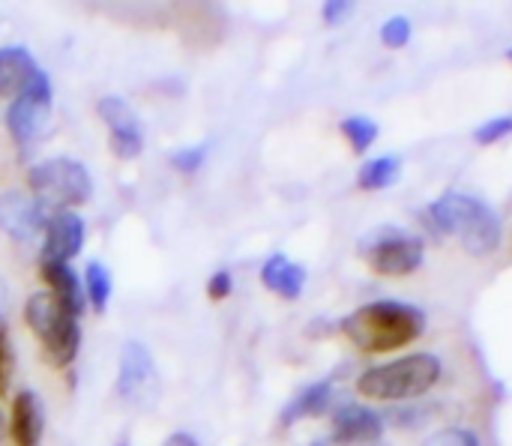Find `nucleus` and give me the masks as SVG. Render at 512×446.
<instances>
[{
  "label": "nucleus",
  "mask_w": 512,
  "mask_h": 446,
  "mask_svg": "<svg viewBox=\"0 0 512 446\" xmlns=\"http://www.w3.org/2000/svg\"><path fill=\"white\" fill-rule=\"evenodd\" d=\"M426 330V315L399 300L366 303L342 321V333L363 354H390L417 342Z\"/></svg>",
  "instance_id": "f257e3e1"
},
{
  "label": "nucleus",
  "mask_w": 512,
  "mask_h": 446,
  "mask_svg": "<svg viewBox=\"0 0 512 446\" xmlns=\"http://www.w3.org/2000/svg\"><path fill=\"white\" fill-rule=\"evenodd\" d=\"M423 219L435 234H456L474 258H486L504 243V225L498 213L474 195L447 192L426 207Z\"/></svg>",
  "instance_id": "f03ea898"
},
{
  "label": "nucleus",
  "mask_w": 512,
  "mask_h": 446,
  "mask_svg": "<svg viewBox=\"0 0 512 446\" xmlns=\"http://www.w3.org/2000/svg\"><path fill=\"white\" fill-rule=\"evenodd\" d=\"M441 360L435 354H408L366 369L357 378V393L372 402H405L426 396L441 381Z\"/></svg>",
  "instance_id": "7ed1b4c3"
},
{
  "label": "nucleus",
  "mask_w": 512,
  "mask_h": 446,
  "mask_svg": "<svg viewBox=\"0 0 512 446\" xmlns=\"http://www.w3.org/2000/svg\"><path fill=\"white\" fill-rule=\"evenodd\" d=\"M24 321L42 342L45 360L57 369L69 366L81 348V327L78 318L69 315L48 291H39L24 306Z\"/></svg>",
  "instance_id": "20e7f679"
},
{
  "label": "nucleus",
  "mask_w": 512,
  "mask_h": 446,
  "mask_svg": "<svg viewBox=\"0 0 512 446\" xmlns=\"http://www.w3.org/2000/svg\"><path fill=\"white\" fill-rule=\"evenodd\" d=\"M27 183L30 195H36L54 213L84 204L93 192L87 168L75 159H45L30 168Z\"/></svg>",
  "instance_id": "39448f33"
},
{
  "label": "nucleus",
  "mask_w": 512,
  "mask_h": 446,
  "mask_svg": "<svg viewBox=\"0 0 512 446\" xmlns=\"http://www.w3.org/2000/svg\"><path fill=\"white\" fill-rule=\"evenodd\" d=\"M363 252H366L372 273L387 276V279H402V276H411L414 270H420L426 249L417 234L384 228L378 234H369V240L363 243Z\"/></svg>",
  "instance_id": "423d86ee"
},
{
  "label": "nucleus",
  "mask_w": 512,
  "mask_h": 446,
  "mask_svg": "<svg viewBox=\"0 0 512 446\" xmlns=\"http://www.w3.org/2000/svg\"><path fill=\"white\" fill-rule=\"evenodd\" d=\"M117 393L138 411H150L162 399V378L153 363V354L141 342H126L120 351V375Z\"/></svg>",
  "instance_id": "0eeeda50"
},
{
  "label": "nucleus",
  "mask_w": 512,
  "mask_h": 446,
  "mask_svg": "<svg viewBox=\"0 0 512 446\" xmlns=\"http://www.w3.org/2000/svg\"><path fill=\"white\" fill-rule=\"evenodd\" d=\"M48 114H51V81L39 69L36 78L12 99V105L6 111V129H9L12 141H18V144L33 141L45 129Z\"/></svg>",
  "instance_id": "6e6552de"
},
{
  "label": "nucleus",
  "mask_w": 512,
  "mask_h": 446,
  "mask_svg": "<svg viewBox=\"0 0 512 446\" xmlns=\"http://www.w3.org/2000/svg\"><path fill=\"white\" fill-rule=\"evenodd\" d=\"M54 216L51 207H45L30 192H3L0 195V228L15 240H33L39 231H45L48 219Z\"/></svg>",
  "instance_id": "1a4fd4ad"
},
{
  "label": "nucleus",
  "mask_w": 512,
  "mask_h": 446,
  "mask_svg": "<svg viewBox=\"0 0 512 446\" xmlns=\"http://www.w3.org/2000/svg\"><path fill=\"white\" fill-rule=\"evenodd\" d=\"M96 111L111 132V153L120 159H135L144 150V132L132 105L120 96H102L96 102Z\"/></svg>",
  "instance_id": "9d476101"
},
{
  "label": "nucleus",
  "mask_w": 512,
  "mask_h": 446,
  "mask_svg": "<svg viewBox=\"0 0 512 446\" xmlns=\"http://www.w3.org/2000/svg\"><path fill=\"white\" fill-rule=\"evenodd\" d=\"M84 246V219L72 210H57L42 231V261H72Z\"/></svg>",
  "instance_id": "9b49d317"
},
{
  "label": "nucleus",
  "mask_w": 512,
  "mask_h": 446,
  "mask_svg": "<svg viewBox=\"0 0 512 446\" xmlns=\"http://www.w3.org/2000/svg\"><path fill=\"white\" fill-rule=\"evenodd\" d=\"M384 435V423L381 417L357 402H348L342 408H336L333 414V441L339 446H366L375 444Z\"/></svg>",
  "instance_id": "f8f14e48"
},
{
  "label": "nucleus",
  "mask_w": 512,
  "mask_h": 446,
  "mask_svg": "<svg viewBox=\"0 0 512 446\" xmlns=\"http://www.w3.org/2000/svg\"><path fill=\"white\" fill-rule=\"evenodd\" d=\"M39 273H42V282L48 285V294H51L69 315L81 318L87 297H84V285H81V279L75 276V270H72L69 264H63V261H42V264H39Z\"/></svg>",
  "instance_id": "ddd939ff"
},
{
  "label": "nucleus",
  "mask_w": 512,
  "mask_h": 446,
  "mask_svg": "<svg viewBox=\"0 0 512 446\" xmlns=\"http://www.w3.org/2000/svg\"><path fill=\"white\" fill-rule=\"evenodd\" d=\"M15 446H39L45 432V411L33 390H21L12 405V423H9Z\"/></svg>",
  "instance_id": "4468645a"
},
{
  "label": "nucleus",
  "mask_w": 512,
  "mask_h": 446,
  "mask_svg": "<svg viewBox=\"0 0 512 446\" xmlns=\"http://www.w3.org/2000/svg\"><path fill=\"white\" fill-rule=\"evenodd\" d=\"M36 72H39V66L27 48H21V45L0 48V96L15 99L36 78Z\"/></svg>",
  "instance_id": "2eb2a0df"
},
{
  "label": "nucleus",
  "mask_w": 512,
  "mask_h": 446,
  "mask_svg": "<svg viewBox=\"0 0 512 446\" xmlns=\"http://www.w3.org/2000/svg\"><path fill=\"white\" fill-rule=\"evenodd\" d=\"M261 282L282 300H297L306 288V270L285 255H273L261 267Z\"/></svg>",
  "instance_id": "dca6fc26"
},
{
  "label": "nucleus",
  "mask_w": 512,
  "mask_h": 446,
  "mask_svg": "<svg viewBox=\"0 0 512 446\" xmlns=\"http://www.w3.org/2000/svg\"><path fill=\"white\" fill-rule=\"evenodd\" d=\"M330 399H333V384H330V381H318V384L306 387L300 396L291 399V405H288L285 414H282V423L291 426V423H297V420L321 417V414L330 408Z\"/></svg>",
  "instance_id": "f3484780"
},
{
  "label": "nucleus",
  "mask_w": 512,
  "mask_h": 446,
  "mask_svg": "<svg viewBox=\"0 0 512 446\" xmlns=\"http://www.w3.org/2000/svg\"><path fill=\"white\" fill-rule=\"evenodd\" d=\"M396 177H399V159H396V156H378V159H369V162L360 168L357 186L366 189V192H378V189L390 186Z\"/></svg>",
  "instance_id": "a211bd4d"
},
{
  "label": "nucleus",
  "mask_w": 512,
  "mask_h": 446,
  "mask_svg": "<svg viewBox=\"0 0 512 446\" xmlns=\"http://www.w3.org/2000/svg\"><path fill=\"white\" fill-rule=\"evenodd\" d=\"M84 297L93 303L96 312H105L111 300V270L102 261H90L84 270Z\"/></svg>",
  "instance_id": "6ab92c4d"
},
{
  "label": "nucleus",
  "mask_w": 512,
  "mask_h": 446,
  "mask_svg": "<svg viewBox=\"0 0 512 446\" xmlns=\"http://www.w3.org/2000/svg\"><path fill=\"white\" fill-rule=\"evenodd\" d=\"M342 135L348 138L354 153H366L378 141V123L369 117H348L342 120Z\"/></svg>",
  "instance_id": "aec40b11"
},
{
  "label": "nucleus",
  "mask_w": 512,
  "mask_h": 446,
  "mask_svg": "<svg viewBox=\"0 0 512 446\" xmlns=\"http://www.w3.org/2000/svg\"><path fill=\"white\" fill-rule=\"evenodd\" d=\"M207 153H210V144L183 147V150L171 153V168H174V171H180V174H195V171L204 165Z\"/></svg>",
  "instance_id": "412c9836"
},
{
  "label": "nucleus",
  "mask_w": 512,
  "mask_h": 446,
  "mask_svg": "<svg viewBox=\"0 0 512 446\" xmlns=\"http://www.w3.org/2000/svg\"><path fill=\"white\" fill-rule=\"evenodd\" d=\"M423 446H480V438L471 429L450 426V429H438L435 435H429Z\"/></svg>",
  "instance_id": "4be33fe9"
},
{
  "label": "nucleus",
  "mask_w": 512,
  "mask_h": 446,
  "mask_svg": "<svg viewBox=\"0 0 512 446\" xmlns=\"http://www.w3.org/2000/svg\"><path fill=\"white\" fill-rule=\"evenodd\" d=\"M507 135H512V114L486 120V123L474 132V141H477V144H495V141H501V138H507Z\"/></svg>",
  "instance_id": "5701e85b"
},
{
  "label": "nucleus",
  "mask_w": 512,
  "mask_h": 446,
  "mask_svg": "<svg viewBox=\"0 0 512 446\" xmlns=\"http://www.w3.org/2000/svg\"><path fill=\"white\" fill-rule=\"evenodd\" d=\"M381 42L387 48H405L411 42V21L408 18H390V21H384Z\"/></svg>",
  "instance_id": "b1692460"
},
{
  "label": "nucleus",
  "mask_w": 512,
  "mask_h": 446,
  "mask_svg": "<svg viewBox=\"0 0 512 446\" xmlns=\"http://www.w3.org/2000/svg\"><path fill=\"white\" fill-rule=\"evenodd\" d=\"M12 369H15V360H12V345L6 339V333L0 330V396L9 390V381H12Z\"/></svg>",
  "instance_id": "393cba45"
},
{
  "label": "nucleus",
  "mask_w": 512,
  "mask_h": 446,
  "mask_svg": "<svg viewBox=\"0 0 512 446\" xmlns=\"http://www.w3.org/2000/svg\"><path fill=\"white\" fill-rule=\"evenodd\" d=\"M231 291H234V279H231L228 270H219V273L210 276V282H207V297L210 300H225Z\"/></svg>",
  "instance_id": "a878e982"
},
{
  "label": "nucleus",
  "mask_w": 512,
  "mask_h": 446,
  "mask_svg": "<svg viewBox=\"0 0 512 446\" xmlns=\"http://www.w3.org/2000/svg\"><path fill=\"white\" fill-rule=\"evenodd\" d=\"M348 12H351V3L348 0H327L324 9H321V15H324L327 24H339Z\"/></svg>",
  "instance_id": "bb28decb"
},
{
  "label": "nucleus",
  "mask_w": 512,
  "mask_h": 446,
  "mask_svg": "<svg viewBox=\"0 0 512 446\" xmlns=\"http://www.w3.org/2000/svg\"><path fill=\"white\" fill-rule=\"evenodd\" d=\"M165 446H198V441H195L192 435H186V432H174V435L165 441Z\"/></svg>",
  "instance_id": "cd10ccee"
},
{
  "label": "nucleus",
  "mask_w": 512,
  "mask_h": 446,
  "mask_svg": "<svg viewBox=\"0 0 512 446\" xmlns=\"http://www.w3.org/2000/svg\"><path fill=\"white\" fill-rule=\"evenodd\" d=\"M6 432H9V426H6V417H3V411H0V444H3V438H6Z\"/></svg>",
  "instance_id": "c85d7f7f"
},
{
  "label": "nucleus",
  "mask_w": 512,
  "mask_h": 446,
  "mask_svg": "<svg viewBox=\"0 0 512 446\" xmlns=\"http://www.w3.org/2000/svg\"><path fill=\"white\" fill-rule=\"evenodd\" d=\"M507 57H510V60H512V48H510V51H507Z\"/></svg>",
  "instance_id": "c756f323"
},
{
  "label": "nucleus",
  "mask_w": 512,
  "mask_h": 446,
  "mask_svg": "<svg viewBox=\"0 0 512 446\" xmlns=\"http://www.w3.org/2000/svg\"><path fill=\"white\" fill-rule=\"evenodd\" d=\"M117 446H129V444H117Z\"/></svg>",
  "instance_id": "7c9ffc66"
}]
</instances>
